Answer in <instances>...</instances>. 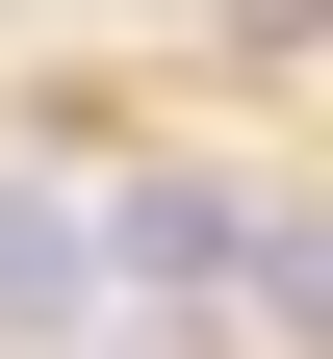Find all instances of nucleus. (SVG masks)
Masks as SVG:
<instances>
[{
  "mask_svg": "<svg viewBox=\"0 0 333 359\" xmlns=\"http://www.w3.org/2000/svg\"><path fill=\"white\" fill-rule=\"evenodd\" d=\"M128 283V231L77 205V180H0V334H77V308Z\"/></svg>",
  "mask_w": 333,
  "mask_h": 359,
  "instance_id": "f257e3e1",
  "label": "nucleus"
},
{
  "mask_svg": "<svg viewBox=\"0 0 333 359\" xmlns=\"http://www.w3.org/2000/svg\"><path fill=\"white\" fill-rule=\"evenodd\" d=\"M103 231H128V283H154V308H257V205H231V180H128Z\"/></svg>",
  "mask_w": 333,
  "mask_h": 359,
  "instance_id": "f03ea898",
  "label": "nucleus"
},
{
  "mask_svg": "<svg viewBox=\"0 0 333 359\" xmlns=\"http://www.w3.org/2000/svg\"><path fill=\"white\" fill-rule=\"evenodd\" d=\"M257 334H308V359H333V205H282V231H257Z\"/></svg>",
  "mask_w": 333,
  "mask_h": 359,
  "instance_id": "7ed1b4c3",
  "label": "nucleus"
}]
</instances>
